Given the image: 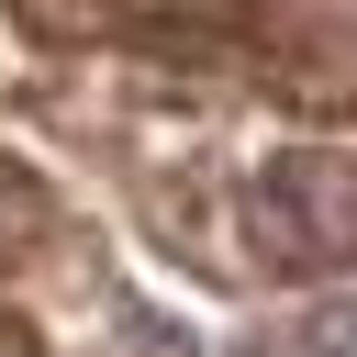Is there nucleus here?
<instances>
[{
  "label": "nucleus",
  "instance_id": "1",
  "mask_svg": "<svg viewBox=\"0 0 357 357\" xmlns=\"http://www.w3.org/2000/svg\"><path fill=\"white\" fill-rule=\"evenodd\" d=\"M234 234H245V257L279 268V279H335V268H357V156H346V145H279V156L245 178Z\"/></svg>",
  "mask_w": 357,
  "mask_h": 357
},
{
  "label": "nucleus",
  "instance_id": "2",
  "mask_svg": "<svg viewBox=\"0 0 357 357\" xmlns=\"http://www.w3.org/2000/svg\"><path fill=\"white\" fill-rule=\"evenodd\" d=\"M234 357H357V301H301L279 324H245Z\"/></svg>",
  "mask_w": 357,
  "mask_h": 357
},
{
  "label": "nucleus",
  "instance_id": "3",
  "mask_svg": "<svg viewBox=\"0 0 357 357\" xmlns=\"http://www.w3.org/2000/svg\"><path fill=\"white\" fill-rule=\"evenodd\" d=\"M45 223H56V201H45V190L0 156V245H22V234H45Z\"/></svg>",
  "mask_w": 357,
  "mask_h": 357
}]
</instances>
